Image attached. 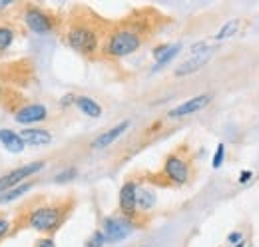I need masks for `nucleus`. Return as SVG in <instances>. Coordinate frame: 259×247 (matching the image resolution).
<instances>
[{
    "instance_id": "f257e3e1",
    "label": "nucleus",
    "mask_w": 259,
    "mask_h": 247,
    "mask_svg": "<svg viewBox=\"0 0 259 247\" xmlns=\"http://www.w3.org/2000/svg\"><path fill=\"white\" fill-rule=\"evenodd\" d=\"M142 30L138 26H120L108 34L102 50L110 58H124L142 46Z\"/></svg>"
},
{
    "instance_id": "f03ea898",
    "label": "nucleus",
    "mask_w": 259,
    "mask_h": 247,
    "mask_svg": "<svg viewBox=\"0 0 259 247\" xmlns=\"http://www.w3.org/2000/svg\"><path fill=\"white\" fill-rule=\"evenodd\" d=\"M66 44L86 56H92L100 48V32L92 22H84V20H76L70 24V28L66 30Z\"/></svg>"
},
{
    "instance_id": "7ed1b4c3",
    "label": "nucleus",
    "mask_w": 259,
    "mask_h": 247,
    "mask_svg": "<svg viewBox=\"0 0 259 247\" xmlns=\"http://www.w3.org/2000/svg\"><path fill=\"white\" fill-rule=\"evenodd\" d=\"M26 221L36 231L48 233V231H54L62 223V210L58 205H40L28 214Z\"/></svg>"
},
{
    "instance_id": "20e7f679",
    "label": "nucleus",
    "mask_w": 259,
    "mask_h": 247,
    "mask_svg": "<svg viewBox=\"0 0 259 247\" xmlns=\"http://www.w3.org/2000/svg\"><path fill=\"white\" fill-rule=\"evenodd\" d=\"M132 231H134V221H132V217L126 216L106 217L102 223V233L108 243H118V241L126 239Z\"/></svg>"
},
{
    "instance_id": "39448f33",
    "label": "nucleus",
    "mask_w": 259,
    "mask_h": 247,
    "mask_svg": "<svg viewBox=\"0 0 259 247\" xmlns=\"http://www.w3.org/2000/svg\"><path fill=\"white\" fill-rule=\"evenodd\" d=\"M42 168H44V161H32V163H24V166H20V168H16V170L4 174V176L0 178V193L12 189V187H16V185H20L26 178L34 176V174L40 172Z\"/></svg>"
},
{
    "instance_id": "423d86ee",
    "label": "nucleus",
    "mask_w": 259,
    "mask_h": 247,
    "mask_svg": "<svg viewBox=\"0 0 259 247\" xmlns=\"http://www.w3.org/2000/svg\"><path fill=\"white\" fill-rule=\"evenodd\" d=\"M163 174L167 176L169 182H174V184L178 185L186 184L190 180V176H192L190 163L178 154H169L165 157V161H163Z\"/></svg>"
},
{
    "instance_id": "0eeeda50",
    "label": "nucleus",
    "mask_w": 259,
    "mask_h": 247,
    "mask_svg": "<svg viewBox=\"0 0 259 247\" xmlns=\"http://www.w3.org/2000/svg\"><path fill=\"white\" fill-rule=\"evenodd\" d=\"M24 24L36 34H50L54 28L52 16L48 12H44L42 8L32 6V4L24 8Z\"/></svg>"
},
{
    "instance_id": "6e6552de",
    "label": "nucleus",
    "mask_w": 259,
    "mask_h": 247,
    "mask_svg": "<svg viewBox=\"0 0 259 247\" xmlns=\"http://www.w3.org/2000/svg\"><path fill=\"white\" fill-rule=\"evenodd\" d=\"M213 100V94H199V96H194L186 102H182L180 106H176L174 110H169V118L171 120H178V118H186V116H192V114H197L201 112L203 108H207Z\"/></svg>"
},
{
    "instance_id": "1a4fd4ad",
    "label": "nucleus",
    "mask_w": 259,
    "mask_h": 247,
    "mask_svg": "<svg viewBox=\"0 0 259 247\" xmlns=\"http://www.w3.org/2000/svg\"><path fill=\"white\" fill-rule=\"evenodd\" d=\"M211 54H213V50H211V48H205V50L194 52V56H192V58L184 60L178 68H176V76H190V74L197 72L199 68H203V66L209 62Z\"/></svg>"
},
{
    "instance_id": "9d476101",
    "label": "nucleus",
    "mask_w": 259,
    "mask_h": 247,
    "mask_svg": "<svg viewBox=\"0 0 259 247\" xmlns=\"http://www.w3.org/2000/svg\"><path fill=\"white\" fill-rule=\"evenodd\" d=\"M136 193H138V184L136 182H126L120 189V210L122 216L134 217L138 214L136 210Z\"/></svg>"
},
{
    "instance_id": "9b49d317",
    "label": "nucleus",
    "mask_w": 259,
    "mask_h": 247,
    "mask_svg": "<svg viewBox=\"0 0 259 247\" xmlns=\"http://www.w3.org/2000/svg\"><path fill=\"white\" fill-rule=\"evenodd\" d=\"M46 116H48V110L42 104H28V106H22L16 112L14 120L18 124H36L46 120Z\"/></svg>"
},
{
    "instance_id": "f8f14e48",
    "label": "nucleus",
    "mask_w": 259,
    "mask_h": 247,
    "mask_svg": "<svg viewBox=\"0 0 259 247\" xmlns=\"http://www.w3.org/2000/svg\"><path fill=\"white\" fill-rule=\"evenodd\" d=\"M130 128V122L128 120H124V122H120L118 126H114V128H110L108 132H104V134H100L96 140L92 142V148L94 150H104V148H108V146H112L120 136H124V132Z\"/></svg>"
},
{
    "instance_id": "ddd939ff",
    "label": "nucleus",
    "mask_w": 259,
    "mask_h": 247,
    "mask_svg": "<svg viewBox=\"0 0 259 247\" xmlns=\"http://www.w3.org/2000/svg\"><path fill=\"white\" fill-rule=\"evenodd\" d=\"M20 138L28 146H48L52 142V134L44 128H26L20 132Z\"/></svg>"
},
{
    "instance_id": "4468645a",
    "label": "nucleus",
    "mask_w": 259,
    "mask_h": 247,
    "mask_svg": "<svg viewBox=\"0 0 259 247\" xmlns=\"http://www.w3.org/2000/svg\"><path fill=\"white\" fill-rule=\"evenodd\" d=\"M0 144L10 152V154H20L22 150H24V142H22V138H20V134H16V132H12V130H6V128H2L0 130Z\"/></svg>"
},
{
    "instance_id": "2eb2a0df",
    "label": "nucleus",
    "mask_w": 259,
    "mask_h": 247,
    "mask_svg": "<svg viewBox=\"0 0 259 247\" xmlns=\"http://www.w3.org/2000/svg\"><path fill=\"white\" fill-rule=\"evenodd\" d=\"M154 205H156V193H154V189L138 187V193H136V210L138 212H150Z\"/></svg>"
},
{
    "instance_id": "dca6fc26",
    "label": "nucleus",
    "mask_w": 259,
    "mask_h": 247,
    "mask_svg": "<svg viewBox=\"0 0 259 247\" xmlns=\"http://www.w3.org/2000/svg\"><path fill=\"white\" fill-rule=\"evenodd\" d=\"M182 44H163V46H158L154 50V58H156V68H162L163 64L171 60L178 52H180Z\"/></svg>"
},
{
    "instance_id": "f3484780",
    "label": "nucleus",
    "mask_w": 259,
    "mask_h": 247,
    "mask_svg": "<svg viewBox=\"0 0 259 247\" xmlns=\"http://www.w3.org/2000/svg\"><path fill=\"white\" fill-rule=\"evenodd\" d=\"M74 102H76V106L80 108L82 114H86V116H90V118H100V116H102L100 104L94 102L92 98H88V96H76Z\"/></svg>"
},
{
    "instance_id": "a211bd4d",
    "label": "nucleus",
    "mask_w": 259,
    "mask_h": 247,
    "mask_svg": "<svg viewBox=\"0 0 259 247\" xmlns=\"http://www.w3.org/2000/svg\"><path fill=\"white\" fill-rule=\"evenodd\" d=\"M30 189H32V184H30V182H24V184L16 185V187H12V189H8V191L0 193V203L14 201V199H18L20 195H24V193H26V191H30Z\"/></svg>"
},
{
    "instance_id": "6ab92c4d",
    "label": "nucleus",
    "mask_w": 259,
    "mask_h": 247,
    "mask_svg": "<svg viewBox=\"0 0 259 247\" xmlns=\"http://www.w3.org/2000/svg\"><path fill=\"white\" fill-rule=\"evenodd\" d=\"M14 40V28L8 24H0V52L8 50Z\"/></svg>"
},
{
    "instance_id": "aec40b11",
    "label": "nucleus",
    "mask_w": 259,
    "mask_h": 247,
    "mask_svg": "<svg viewBox=\"0 0 259 247\" xmlns=\"http://www.w3.org/2000/svg\"><path fill=\"white\" fill-rule=\"evenodd\" d=\"M237 30H239V20H229V22H226L222 28H220V32L215 34V40H227V38H231L233 34H237Z\"/></svg>"
},
{
    "instance_id": "412c9836",
    "label": "nucleus",
    "mask_w": 259,
    "mask_h": 247,
    "mask_svg": "<svg viewBox=\"0 0 259 247\" xmlns=\"http://www.w3.org/2000/svg\"><path fill=\"white\" fill-rule=\"evenodd\" d=\"M106 243H108V241H106V237H104L102 229H98V231H94V233H92V237L88 239L86 247H104Z\"/></svg>"
},
{
    "instance_id": "4be33fe9",
    "label": "nucleus",
    "mask_w": 259,
    "mask_h": 247,
    "mask_svg": "<svg viewBox=\"0 0 259 247\" xmlns=\"http://www.w3.org/2000/svg\"><path fill=\"white\" fill-rule=\"evenodd\" d=\"M224 154H226V146L220 144L218 150H215V155H213V168H220L224 163Z\"/></svg>"
},
{
    "instance_id": "5701e85b",
    "label": "nucleus",
    "mask_w": 259,
    "mask_h": 247,
    "mask_svg": "<svg viewBox=\"0 0 259 247\" xmlns=\"http://www.w3.org/2000/svg\"><path fill=\"white\" fill-rule=\"evenodd\" d=\"M243 241V235H241V231H233L229 237H227V243L229 245H239Z\"/></svg>"
},
{
    "instance_id": "b1692460",
    "label": "nucleus",
    "mask_w": 259,
    "mask_h": 247,
    "mask_svg": "<svg viewBox=\"0 0 259 247\" xmlns=\"http://www.w3.org/2000/svg\"><path fill=\"white\" fill-rule=\"evenodd\" d=\"M8 231H10V221H8V219H4V217H0V239H2Z\"/></svg>"
},
{
    "instance_id": "393cba45",
    "label": "nucleus",
    "mask_w": 259,
    "mask_h": 247,
    "mask_svg": "<svg viewBox=\"0 0 259 247\" xmlns=\"http://www.w3.org/2000/svg\"><path fill=\"white\" fill-rule=\"evenodd\" d=\"M36 247H56V245H54V241H52V239H48V237H46V239H40Z\"/></svg>"
},
{
    "instance_id": "a878e982",
    "label": "nucleus",
    "mask_w": 259,
    "mask_h": 247,
    "mask_svg": "<svg viewBox=\"0 0 259 247\" xmlns=\"http://www.w3.org/2000/svg\"><path fill=\"white\" fill-rule=\"evenodd\" d=\"M251 176H253L251 172H241V178H239V182H241V184H245V182H249V178H251Z\"/></svg>"
},
{
    "instance_id": "bb28decb",
    "label": "nucleus",
    "mask_w": 259,
    "mask_h": 247,
    "mask_svg": "<svg viewBox=\"0 0 259 247\" xmlns=\"http://www.w3.org/2000/svg\"><path fill=\"white\" fill-rule=\"evenodd\" d=\"M10 6V0H0V10L2 8H8Z\"/></svg>"
},
{
    "instance_id": "cd10ccee",
    "label": "nucleus",
    "mask_w": 259,
    "mask_h": 247,
    "mask_svg": "<svg viewBox=\"0 0 259 247\" xmlns=\"http://www.w3.org/2000/svg\"><path fill=\"white\" fill-rule=\"evenodd\" d=\"M0 92H2V86H0Z\"/></svg>"
}]
</instances>
